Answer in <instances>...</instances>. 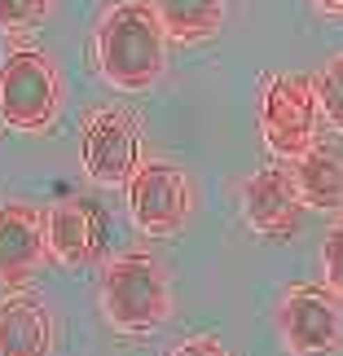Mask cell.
I'll list each match as a JSON object with an SVG mask.
<instances>
[{
	"label": "cell",
	"instance_id": "1",
	"mask_svg": "<svg viewBox=\"0 0 343 356\" xmlns=\"http://www.w3.org/2000/svg\"><path fill=\"white\" fill-rule=\"evenodd\" d=\"M97 66L106 84L123 92H141L159 84L168 71V31H163L154 5L141 0H123L97 26Z\"/></svg>",
	"mask_w": 343,
	"mask_h": 356
},
{
	"label": "cell",
	"instance_id": "2",
	"mask_svg": "<svg viewBox=\"0 0 343 356\" xmlns=\"http://www.w3.org/2000/svg\"><path fill=\"white\" fill-rule=\"evenodd\" d=\"M102 308H106V321L119 334L154 330L172 308L168 268L145 251H128V255L111 259L102 273Z\"/></svg>",
	"mask_w": 343,
	"mask_h": 356
},
{
	"label": "cell",
	"instance_id": "3",
	"mask_svg": "<svg viewBox=\"0 0 343 356\" xmlns=\"http://www.w3.org/2000/svg\"><path fill=\"white\" fill-rule=\"evenodd\" d=\"M62 111V75L40 49H13L0 62V123L13 132H45Z\"/></svg>",
	"mask_w": 343,
	"mask_h": 356
},
{
	"label": "cell",
	"instance_id": "4",
	"mask_svg": "<svg viewBox=\"0 0 343 356\" xmlns=\"http://www.w3.org/2000/svg\"><path fill=\"white\" fill-rule=\"evenodd\" d=\"M321 128V97L308 75H278L264 84L260 102V132L264 145L282 159H299L317 145Z\"/></svg>",
	"mask_w": 343,
	"mask_h": 356
},
{
	"label": "cell",
	"instance_id": "5",
	"mask_svg": "<svg viewBox=\"0 0 343 356\" xmlns=\"http://www.w3.org/2000/svg\"><path fill=\"white\" fill-rule=\"evenodd\" d=\"M278 334L291 356H330L343 348V308L326 286H291L278 304Z\"/></svg>",
	"mask_w": 343,
	"mask_h": 356
},
{
	"label": "cell",
	"instance_id": "6",
	"mask_svg": "<svg viewBox=\"0 0 343 356\" xmlns=\"http://www.w3.org/2000/svg\"><path fill=\"white\" fill-rule=\"evenodd\" d=\"M132 225L150 238H172L189 220V181L172 163H141L128 181Z\"/></svg>",
	"mask_w": 343,
	"mask_h": 356
},
{
	"label": "cell",
	"instance_id": "7",
	"mask_svg": "<svg viewBox=\"0 0 343 356\" xmlns=\"http://www.w3.org/2000/svg\"><path fill=\"white\" fill-rule=\"evenodd\" d=\"M79 154H84V172L97 185H123L141 168V132L123 111H97L84 128Z\"/></svg>",
	"mask_w": 343,
	"mask_h": 356
},
{
	"label": "cell",
	"instance_id": "8",
	"mask_svg": "<svg viewBox=\"0 0 343 356\" xmlns=\"http://www.w3.org/2000/svg\"><path fill=\"white\" fill-rule=\"evenodd\" d=\"M45 234H49V255L58 264H88L102 251L106 238V211L88 198H66L45 216Z\"/></svg>",
	"mask_w": 343,
	"mask_h": 356
},
{
	"label": "cell",
	"instance_id": "9",
	"mask_svg": "<svg viewBox=\"0 0 343 356\" xmlns=\"http://www.w3.org/2000/svg\"><path fill=\"white\" fill-rule=\"evenodd\" d=\"M45 251H49V234L40 211L26 207V202H5L0 207V282L26 286L35 277Z\"/></svg>",
	"mask_w": 343,
	"mask_h": 356
},
{
	"label": "cell",
	"instance_id": "10",
	"mask_svg": "<svg viewBox=\"0 0 343 356\" xmlns=\"http://www.w3.org/2000/svg\"><path fill=\"white\" fill-rule=\"evenodd\" d=\"M246 220L260 238H291L299 229V189L282 168H260L251 181L242 185Z\"/></svg>",
	"mask_w": 343,
	"mask_h": 356
},
{
	"label": "cell",
	"instance_id": "11",
	"mask_svg": "<svg viewBox=\"0 0 343 356\" xmlns=\"http://www.w3.org/2000/svg\"><path fill=\"white\" fill-rule=\"evenodd\" d=\"M53 352V317L35 295L13 291L0 304V356H49Z\"/></svg>",
	"mask_w": 343,
	"mask_h": 356
},
{
	"label": "cell",
	"instance_id": "12",
	"mask_svg": "<svg viewBox=\"0 0 343 356\" xmlns=\"http://www.w3.org/2000/svg\"><path fill=\"white\" fill-rule=\"evenodd\" d=\"M295 189L299 202L317 211H343V149L330 141H317L308 154L295 159Z\"/></svg>",
	"mask_w": 343,
	"mask_h": 356
},
{
	"label": "cell",
	"instance_id": "13",
	"mask_svg": "<svg viewBox=\"0 0 343 356\" xmlns=\"http://www.w3.org/2000/svg\"><path fill=\"white\" fill-rule=\"evenodd\" d=\"M154 13L172 40H212L221 31L225 0H154Z\"/></svg>",
	"mask_w": 343,
	"mask_h": 356
},
{
	"label": "cell",
	"instance_id": "14",
	"mask_svg": "<svg viewBox=\"0 0 343 356\" xmlns=\"http://www.w3.org/2000/svg\"><path fill=\"white\" fill-rule=\"evenodd\" d=\"M317 97H321V115L343 132V53L326 62V71L317 79Z\"/></svg>",
	"mask_w": 343,
	"mask_h": 356
},
{
	"label": "cell",
	"instance_id": "15",
	"mask_svg": "<svg viewBox=\"0 0 343 356\" xmlns=\"http://www.w3.org/2000/svg\"><path fill=\"white\" fill-rule=\"evenodd\" d=\"M49 13V0H0V31H35Z\"/></svg>",
	"mask_w": 343,
	"mask_h": 356
},
{
	"label": "cell",
	"instance_id": "16",
	"mask_svg": "<svg viewBox=\"0 0 343 356\" xmlns=\"http://www.w3.org/2000/svg\"><path fill=\"white\" fill-rule=\"evenodd\" d=\"M321 268H326V286L343 295V220L330 225V234L321 242Z\"/></svg>",
	"mask_w": 343,
	"mask_h": 356
},
{
	"label": "cell",
	"instance_id": "17",
	"mask_svg": "<svg viewBox=\"0 0 343 356\" xmlns=\"http://www.w3.org/2000/svg\"><path fill=\"white\" fill-rule=\"evenodd\" d=\"M172 356H229V352H225L221 339H207V334H202V339H189V343H181Z\"/></svg>",
	"mask_w": 343,
	"mask_h": 356
},
{
	"label": "cell",
	"instance_id": "18",
	"mask_svg": "<svg viewBox=\"0 0 343 356\" xmlns=\"http://www.w3.org/2000/svg\"><path fill=\"white\" fill-rule=\"evenodd\" d=\"M321 13H343V0H312Z\"/></svg>",
	"mask_w": 343,
	"mask_h": 356
}]
</instances>
